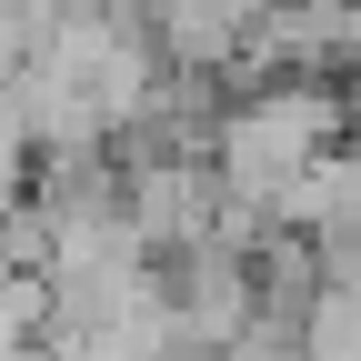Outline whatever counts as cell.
Wrapping results in <instances>:
<instances>
[{
  "mask_svg": "<svg viewBox=\"0 0 361 361\" xmlns=\"http://www.w3.org/2000/svg\"><path fill=\"white\" fill-rule=\"evenodd\" d=\"M271 231H301L322 261H331V251H361V141H341L322 171H311L301 191L281 201V221H271Z\"/></svg>",
  "mask_w": 361,
  "mask_h": 361,
  "instance_id": "obj_2",
  "label": "cell"
},
{
  "mask_svg": "<svg viewBox=\"0 0 361 361\" xmlns=\"http://www.w3.org/2000/svg\"><path fill=\"white\" fill-rule=\"evenodd\" d=\"M341 141H351L341 80H261V90H241V101L211 121V171H221V191H231V211L271 231L281 201H291Z\"/></svg>",
  "mask_w": 361,
  "mask_h": 361,
  "instance_id": "obj_1",
  "label": "cell"
}]
</instances>
